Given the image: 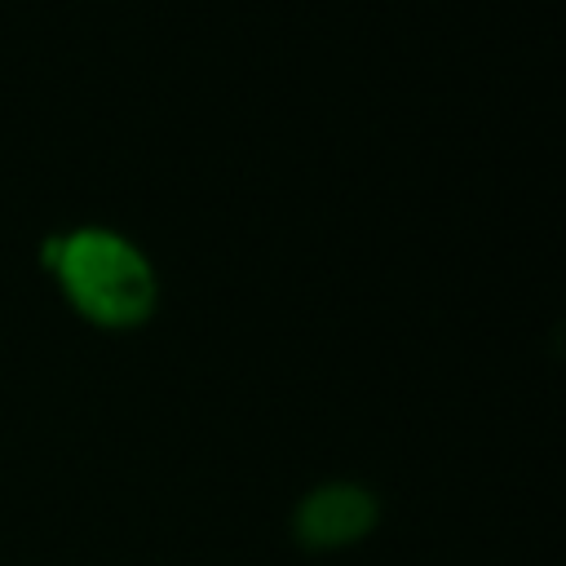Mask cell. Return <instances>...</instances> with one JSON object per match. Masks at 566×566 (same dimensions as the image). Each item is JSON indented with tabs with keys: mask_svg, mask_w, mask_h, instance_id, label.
Masks as SVG:
<instances>
[{
	"mask_svg": "<svg viewBox=\"0 0 566 566\" xmlns=\"http://www.w3.org/2000/svg\"><path fill=\"white\" fill-rule=\"evenodd\" d=\"M49 270L57 274L66 301L97 327H137L155 310V270L115 230H75L49 239Z\"/></svg>",
	"mask_w": 566,
	"mask_h": 566,
	"instance_id": "6da1fadb",
	"label": "cell"
},
{
	"mask_svg": "<svg viewBox=\"0 0 566 566\" xmlns=\"http://www.w3.org/2000/svg\"><path fill=\"white\" fill-rule=\"evenodd\" d=\"M380 526V500L371 486L332 478L310 486L292 509V539L305 553H345L358 548Z\"/></svg>",
	"mask_w": 566,
	"mask_h": 566,
	"instance_id": "7a4b0ae2",
	"label": "cell"
}]
</instances>
